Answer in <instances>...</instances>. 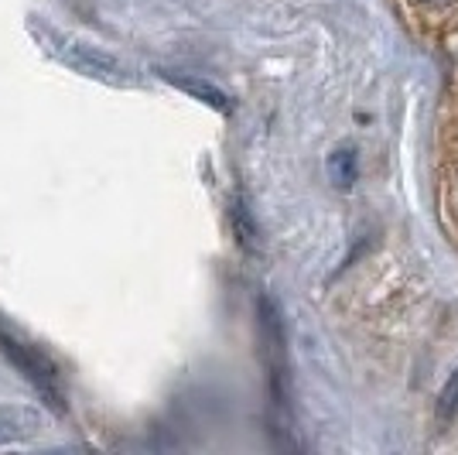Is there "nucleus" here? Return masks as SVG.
I'll return each instance as SVG.
<instances>
[{"label":"nucleus","instance_id":"nucleus-3","mask_svg":"<svg viewBox=\"0 0 458 455\" xmlns=\"http://www.w3.org/2000/svg\"><path fill=\"white\" fill-rule=\"evenodd\" d=\"M41 432V411L38 408H28V404H11V408H0V445H11V442H28Z\"/></svg>","mask_w":458,"mask_h":455},{"label":"nucleus","instance_id":"nucleus-7","mask_svg":"<svg viewBox=\"0 0 458 455\" xmlns=\"http://www.w3.org/2000/svg\"><path fill=\"white\" fill-rule=\"evenodd\" d=\"M458 411V370L448 377V383H445V391L438 394V415L441 417H452Z\"/></svg>","mask_w":458,"mask_h":455},{"label":"nucleus","instance_id":"nucleus-1","mask_svg":"<svg viewBox=\"0 0 458 455\" xmlns=\"http://www.w3.org/2000/svg\"><path fill=\"white\" fill-rule=\"evenodd\" d=\"M0 353L7 356V360L18 366L24 380L38 391L45 404L48 408H55V411H65V398H62V387H58V370L55 363L48 360L45 353H41L38 346H31V342H24L21 336L14 332H7L4 325H0Z\"/></svg>","mask_w":458,"mask_h":455},{"label":"nucleus","instance_id":"nucleus-8","mask_svg":"<svg viewBox=\"0 0 458 455\" xmlns=\"http://www.w3.org/2000/svg\"><path fill=\"white\" fill-rule=\"evenodd\" d=\"M420 4H431V7H441V4H452V0H420Z\"/></svg>","mask_w":458,"mask_h":455},{"label":"nucleus","instance_id":"nucleus-4","mask_svg":"<svg viewBox=\"0 0 458 455\" xmlns=\"http://www.w3.org/2000/svg\"><path fill=\"white\" fill-rule=\"evenodd\" d=\"M161 79L172 82V86H178L182 93H189V96H195V99H202V103H209L212 110L229 114V96L223 93L219 86H212L209 79L189 76V73H168V69H161Z\"/></svg>","mask_w":458,"mask_h":455},{"label":"nucleus","instance_id":"nucleus-5","mask_svg":"<svg viewBox=\"0 0 458 455\" xmlns=\"http://www.w3.org/2000/svg\"><path fill=\"white\" fill-rule=\"evenodd\" d=\"M229 223H233V236H236V244L247 250V253H257V244H260V229H257V219H253V212H250V202L243 192H236L233 195V202H229Z\"/></svg>","mask_w":458,"mask_h":455},{"label":"nucleus","instance_id":"nucleus-6","mask_svg":"<svg viewBox=\"0 0 458 455\" xmlns=\"http://www.w3.org/2000/svg\"><path fill=\"white\" fill-rule=\"evenodd\" d=\"M325 171H328V178H332V185L335 189H349L352 182H356V151L352 148H339V151L328 154V165H325Z\"/></svg>","mask_w":458,"mask_h":455},{"label":"nucleus","instance_id":"nucleus-2","mask_svg":"<svg viewBox=\"0 0 458 455\" xmlns=\"http://www.w3.org/2000/svg\"><path fill=\"white\" fill-rule=\"evenodd\" d=\"M58 58H62L69 69H76L79 76L96 79V82H106V86H123V82H131L127 65H123L120 58H114L110 52H103V48H96V45H86V41H62Z\"/></svg>","mask_w":458,"mask_h":455}]
</instances>
